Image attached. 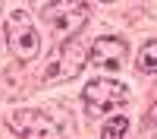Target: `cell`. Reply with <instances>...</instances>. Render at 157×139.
Instances as JSON below:
<instances>
[{
	"instance_id": "cell-8",
	"label": "cell",
	"mask_w": 157,
	"mask_h": 139,
	"mask_svg": "<svg viewBox=\"0 0 157 139\" xmlns=\"http://www.w3.org/2000/svg\"><path fill=\"white\" fill-rule=\"evenodd\" d=\"M129 136V120L126 117H110L101 130V139H126Z\"/></svg>"
},
{
	"instance_id": "cell-6",
	"label": "cell",
	"mask_w": 157,
	"mask_h": 139,
	"mask_svg": "<svg viewBox=\"0 0 157 139\" xmlns=\"http://www.w3.org/2000/svg\"><path fill=\"white\" fill-rule=\"evenodd\" d=\"M126 57H129V47H126L123 38H116V35L98 38V41L91 44V51H88V60L94 63V67H101V70H120L126 63Z\"/></svg>"
},
{
	"instance_id": "cell-4",
	"label": "cell",
	"mask_w": 157,
	"mask_h": 139,
	"mask_svg": "<svg viewBox=\"0 0 157 139\" xmlns=\"http://www.w3.org/2000/svg\"><path fill=\"white\" fill-rule=\"evenodd\" d=\"M129 101V88L116 79H91L85 85V104L91 111H110V108H123Z\"/></svg>"
},
{
	"instance_id": "cell-7",
	"label": "cell",
	"mask_w": 157,
	"mask_h": 139,
	"mask_svg": "<svg viewBox=\"0 0 157 139\" xmlns=\"http://www.w3.org/2000/svg\"><path fill=\"white\" fill-rule=\"evenodd\" d=\"M138 70L157 73V38H151V41L138 51Z\"/></svg>"
},
{
	"instance_id": "cell-5",
	"label": "cell",
	"mask_w": 157,
	"mask_h": 139,
	"mask_svg": "<svg viewBox=\"0 0 157 139\" xmlns=\"http://www.w3.org/2000/svg\"><path fill=\"white\" fill-rule=\"evenodd\" d=\"M85 60H88V51H85V47H78V41H72V38H69L66 44H60L57 57L50 60V67H47V73H44V79H47V82L72 79Z\"/></svg>"
},
{
	"instance_id": "cell-3",
	"label": "cell",
	"mask_w": 157,
	"mask_h": 139,
	"mask_svg": "<svg viewBox=\"0 0 157 139\" xmlns=\"http://www.w3.org/2000/svg\"><path fill=\"white\" fill-rule=\"evenodd\" d=\"M13 133H19L22 139H63V126L47 117L44 111H35V108H22L13 114Z\"/></svg>"
},
{
	"instance_id": "cell-9",
	"label": "cell",
	"mask_w": 157,
	"mask_h": 139,
	"mask_svg": "<svg viewBox=\"0 0 157 139\" xmlns=\"http://www.w3.org/2000/svg\"><path fill=\"white\" fill-rule=\"evenodd\" d=\"M148 123H157V104H154V108L148 111Z\"/></svg>"
},
{
	"instance_id": "cell-2",
	"label": "cell",
	"mask_w": 157,
	"mask_h": 139,
	"mask_svg": "<svg viewBox=\"0 0 157 139\" xmlns=\"http://www.w3.org/2000/svg\"><path fill=\"white\" fill-rule=\"evenodd\" d=\"M6 41H10V51L16 54V60L22 63H29L41 54V35L35 29V19L25 10H16L6 19Z\"/></svg>"
},
{
	"instance_id": "cell-1",
	"label": "cell",
	"mask_w": 157,
	"mask_h": 139,
	"mask_svg": "<svg viewBox=\"0 0 157 139\" xmlns=\"http://www.w3.org/2000/svg\"><path fill=\"white\" fill-rule=\"evenodd\" d=\"M41 19H47V25L54 29L57 38L69 41L88 25V6H85V0H50L41 10Z\"/></svg>"
}]
</instances>
